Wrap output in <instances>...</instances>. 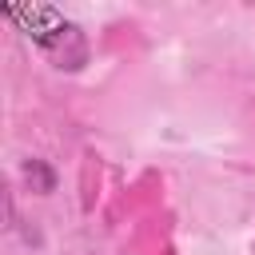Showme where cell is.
<instances>
[{
	"instance_id": "obj_1",
	"label": "cell",
	"mask_w": 255,
	"mask_h": 255,
	"mask_svg": "<svg viewBox=\"0 0 255 255\" xmlns=\"http://www.w3.org/2000/svg\"><path fill=\"white\" fill-rule=\"evenodd\" d=\"M4 16H8L36 48H44V52L56 60V68H76V60L68 56V44L80 48L84 40H80V28H76L72 20H64V12L48 8V4H8Z\"/></svg>"
},
{
	"instance_id": "obj_2",
	"label": "cell",
	"mask_w": 255,
	"mask_h": 255,
	"mask_svg": "<svg viewBox=\"0 0 255 255\" xmlns=\"http://www.w3.org/2000/svg\"><path fill=\"white\" fill-rule=\"evenodd\" d=\"M24 179L36 195H52L56 191V171L44 163V159H24Z\"/></svg>"
}]
</instances>
